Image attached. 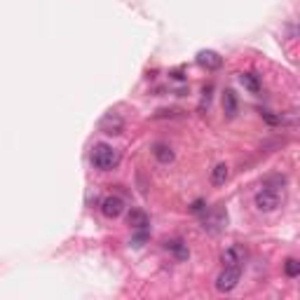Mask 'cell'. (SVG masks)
I'll return each mask as SVG.
<instances>
[{"instance_id":"e0dca14e","label":"cell","mask_w":300,"mask_h":300,"mask_svg":"<svg viewBox=\"0 0 300 300\" xmlns=\"http://www.w3.org/2000/svg\"><path fill=\"white\" fill-rule=\"evenodd\" d=\"M190 211H193V214H200V211H204V200H195L193 207H190Z\"/></svg>"},{"instance_id":"8fae6325","label":"cell","mask_w":300,"mask_h":300,"mask_svg":"<svg viewBox=\"0 0 300 300\" xmlns=\"http://www.w3.org/2000/svg\"><path fill=\"white\" fill-rule=\"evenodd\" d=\"M230 179V169L228 165H216L211 172V183L214 186H225V181Z\"/></svg>"},{"instance_id":"5bb4252c","label":"cell","mask_w":300,"mask_h":300,"mask_svg":"<svg viewBox=\"0 0 300 300\" xmlns=\"http://www.w3.org/2000/svg\"><path fill=\"white\" fill-rule=\"evenodd\" d=\"M167 249H172L179 260H186V258H188V246L181 242V239H172V242H167Z\"/></svg>"},{"instance_id":"5b68a950","label":"cell","mask_w":300,"mask_h":300,"mask_svg":"<svg viewBox=\"0 0 300 300\" xmlns=\"http://www.w3.org/2000/svg\"><path fill=\"white\" fill-rule=\"evenodd\" d=\"M221 260L225 267H242L244 260H246V249H244L242 244H232V246H228V249L223 251Z\"/></svg>"},{"instance_id":"8992f818","label":"cell","mask_w":300,"mask_h":300,"mask_svg":"<svg viewBox=\"0 0 300 300\" xmlns=\"http://www.w3.org/2000/svg\"><path fill=\"white\" fill-rule=\"evenodd\" d=\"M101 131L103 134H108V136H117V134H122V129H124V120H122V115L120 113H106L103 115V120H101Z\"/></svg>"},{"instance_id":"7c38bea8","label":"cell","mask_w":300,"mask_h":300,"mask_svg":"<svg viewBox=\"0 0 300 300\" xmlns=\"http://www.w3.org/2000/svg\"><path fill=\"white\" fill-rule=\"evenodd\" d=\"M153 153H155V158H158L162 165H169V162H174V150L169 148V145H165V143H158Z\"/></svg>"},{"instance_id":"9c48e42d","label":"cell","mask_w":300,"mask_h":300,"mask_svg":"<svg viewBox=\"0 0 300 300\" xmlns=\"http://www.w3.org/2000/svg\"><path fill=\"white\" fill-rule=\"evenodd\" d=\"M127 223L134 230H145V228H148V216L143 214L141 209H131L129 216H127Z\"/></svg>"},{"instance_id":"3957f363","label":"cell","mask_w":300,"mask_h":300,"mask_svg":"<svg viewBox=\"0 0 300 300\" xmlns=\"http://www.w3.org/2000/svg\"><path fill=\"white\" fill-rule=\"evenodd\" d=\"M239 277H242V267H223V272L216 277V288L221 293H230L239 284Z\"/></svg>"},{"instance_id":"52a82bcc","label":"cell","mask_w":300,"mask_h":300,"mask_svg":"<svg viewBox=\"0 0 300 300\" xmlns=\"http://www.w3.org/2000/svg\"><path fill=\"white\" fill-rule=\"evenodd\" d=\"M122 211H124V200L117 195H108L106 200L101 202V214L106 218H117V216H122Z\"/></svg>"},{"instance_id":"2e32d148","label":"cell","mask_w":300,"mask_h":300,"mask_svg":"<svg viewBox=\"0 0 300 300\" xmlns=\"http://www.w3.org/2000/svg\"><path fill=\"white\" fill-rule=\"evenodd\" d=\"M263 120L267 122V124H272V127H277V124H284V117H281V115H274V113H270V110H263Z\"/></svg>"},{"instance_id":"30bf717a","label":"cell","mask_w":300,"mask_h":300,"mask_svg":"<svg viewBox=\"0 0 300 300\" xmlns=\"http://www.w3.org/2000/svg\"><path fill=\"white\" fill-rule=\"evenodd\" d=\"M223 110H225L228 117L237 115V94L232 89H225V94H223Z\"/></svg>"},{"instance_id":"ba28073f","label":"cell","mask_w":300,"mask_h":300,"mask_svg":"<svg viewBox=\"0 0 300 300\" xmlns=\"http://www.w3.org/2000/svg\"><path fill=\"white\" fill-rule=\"evenodd\" d=\"M197 64H200L202 68H207V71H216V68L223 66V57L214 50H202L200 54H197Z\"/></svg>"},{"instance_id":"4fadbf2b","label":"cell","mask_w":300,"mask_h":300,"mask_svg":"<svg viewBox=\"0 0 300 300\" xmlns=\"http://www.w3.org/2000/svg\"><path fill=\"white\" fill-rule=\"evenodd\" d=\"M242 85L246 87V89H249L251 94H258L260 92V82H258V78L256 75H253V73H242Z\"/></svg>"},{"instance_id":"9a60e30c","label":"cell","mask_w":300,"mask_h":300,"mask_svg":"<svg viewBox=\"0 0 300 300\" xmlns=\"http://www.w3.org/2000/svg\"><path fill=\"white\" fill-rule=\"evenodd\" d=\"M284 270H286V274H288V277H298V274H300V263L295 260V258H288V260H286V265H284Z\"/></svg>"},{"instance_id":"7a4b0ae2","label":"cell","mask_w":300,"mask_h":300,"mask_svg":"<svg viewBox=\"0 0 300 300\" xmlns=\"http://www.w3.org/2000/svg\"><path fill=\"white\" fill-rule=\"evenodd\" d=\"M225 225H228V214H225V209H221V207L211 209V211L204 216V221H202V228L207 230V232H211V235L221 232Z\"/></svg>"},{"instance_id":"6da1fadb","label":"cell","mask_w":300,"mask_h":300,"mask_svg":"<svg viewBox=\"0 0 300 300\" xmlns=\"http://www.w3.org/2000/svg\"><path fill=\"white\" fill-rule=\"evenodd\" d=\"M92 165L96 167L99 172H113L115 167L120 165V153H117L113 145L99 143V145H94V150H92Z\"/></svg>"},{"instance_id":"277c9868","label":"cell","mask_w":300,"mask_h":300,"mask_svg":"<svg viewBox=\"0 0 300 300\" xmlns=\"http://www.w3.org/2000/svg\"><path fill=\"white\" fill-rule=\"evenodd\" d=\"M281 204V195L277 190H272V188H263L260 193L256 195V207L260 211H274V209Z\"/></svg>"}]
</instances>
